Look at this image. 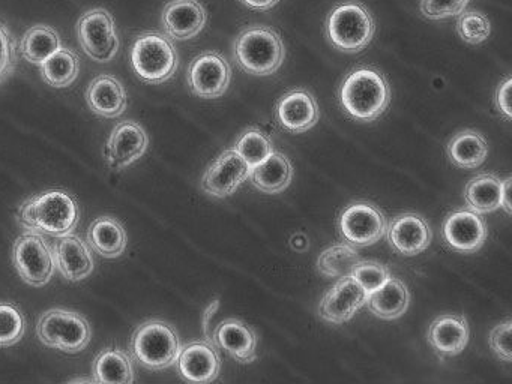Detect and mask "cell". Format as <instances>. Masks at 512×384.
<instances>
[{"label": "cell", "mask_w": 512, "mask_h": 384, "mask_svg": "<svg viewBox=\"0 0 512 384\" xmlns=\"http://www.w3.org/2000/svg\"><path fill=\"white\" fill-rule=\"evenodd\" d=\"M79 219L80 209L76 198L61 189H52L28 198L17 212L20 227L53 237L73 233Z\"/></svg>", "instance_id": "6da1fadb"}, {"label": "cell", "mask_w": 512, "mask_h": 384, "mask_svg": "<svg viewBox=\"0 0 512 384\" xmlns=\"http://www.w3.org/2000/svg\"><path fill=\"white\" fill-rule=\"evenodd\" d=\"M391 96V87L385 75L370 68L350 72L340 89L341 107L359 122H373L382 116L391 102Z\"/></svg>", "instance_id": "7a4b0ae2"}, {"label": "cell", "mask_w": 512, "mask_h": 384, "mask_svg": "<svg viewBox=\"0 0 512 384\" xmlns=\"http://www.w3.org/2000/svg\"><path fill=\"white\" fill-rule=\"evenodd\" d=\"M134 360L151 371L175 365L181 353L178 330L163 320H149L134 330L130 342Z\"/></svg>", "instance_id": "3957f363"}, {"label": "cell", "mask_w": 512, "mask_h": 384, "mask_svg": "<svg viewBox=\"0 0 512 384\" xmlns=\"http://www.w3.org/2000/svg\"><path fill=\"white\" fill-rule=\"evenodd\" d=\"M286 50L280 35L271 27H247L235 42V60L242 71L253 75L275 74L283 65Z\"/></svg>", "instance_id": "277c9868"}, {"label": "cell", "mask_w": 512, "mask_h": 384, "mask_svg": "<svg viewBox=\"0 0 512 384\" xmlns=\"http://www.w3.org/2000/svg\"><path fill=\"white\" fill-rule=\"evenodd\" d=\"M130 57L134 72L149 84L166 83L179 66L175 45L169 36L160 32H145L137 36Z\"/></svg>", "instance_id": "5b68a950"}, {"label": "cell", "mask_w": 512, "mask_h": 384, "mask_svg": "<svg viewBox=\"0 0 512 384\" xmlns=\"http://www.w3.org/2000/svg\"><path fill=\"white\" fill-rule=\"evenodd\" d=\"M374 18L362 3L349 0L329 14L326 33L337 50L358 53L368 47L374 36Z\"/></svg>", "instance_id": "8992f818"}, {"label": "cell", "mask_w": 512, "mask_h": 384, "mask_svg": "<svg viewBox=\"0 0 512 384\" xmlns=\"http://www.w3.org/2000/svg\"><path fill=\"white\" fill-rule=\"evenodd\" d=\"M38 336L47 347L79 353L91 341V326L83 315L70 309L55 308L41 315L37 327Z\"/></svg>", "instance_id": "52a82bcc"}, {"label": "cell", "mask_w": 512, "mask_h": 384, "mask_svg": "<svg viewBox=\"0 0 512 384\" xmlns=\"http://www.w3.org/2000/svg\"><path fill=\"white\" fill-rule=\"evenodd\" d=\"M13 260L20 278L32 287H44L49 284L55 273L53 249L41 233L28 231L22 234L14 242Z\"/></svg>", "instance_id": "ba28073f"}, {"label": "cell", "mask_w": 512, "mask_h": 384, "mask_svg": "<svg viewBox=\"0 0 512 384\" xmlns=\"http://www.w3.org/2000/svg\"><path fill=\"white\" fill-rule=\"evenodd\" d=\"M76 32L83 51L95 62H110L121 47L115 20L107 9L85 12L77 23Z\"/></svg>", "instance_id": "9c48e42d"}, {"label": "cell", "mask_w": 512, "mask_h": 384, "mask_svg": "<svg viewBox=\"0 0 512 384\" xmlns=\"http://www.w3.org/2000/svg\"><path fill=\"white\" fill-rule=\"evenodd\" d=\"M385 215L373 204L358 201L350 204L340 218V230L344 239L353 246L365 248L386 236Z\"/></svg>", "instance_id": "30bf717a"}, {"label": "cell", "mask_w": 512, "mask_h": 384, "mask_svg": "<svg viewBox=\"0 0 512 384\" xmlns=\"http://www.w3.org/2000/svg\"><path fill=\"white\" fill-rule=\"evenodd\" d=\"M232 69L221 54L209 51L200 54L188 68V86L200 98L215 99L227 92Z\"/></svg>", "instance_id": "8fae6325"}, {"label": "cell", "mask_w": 512, "mask_h": 384, "mask_svg": "<svg viewBox=\"0 0 512 384\" xmlns=\"http://www.w3.org/2000/svg\"><path fill=\"white\" fill-rule=\"evenodd\" d=\"M250 171V165L235 149L226 150L203 174L202 189L211 197H230L250 177Z\"/></svg>", "instance_id": "7c38bea8"}, {"label": "cell", "mask_w": 512, "mask_h": 384, "mask_svg": "<svg viewBox=\"0 0 512 384\" xmlns=\"http://www.w3.org/2000/svg\"><path fill=\"white\" fill-rule=\"evenodd\" d=\"M148 146L145 128L134 120H124L115 126L107 140V162L113 170H125L145 155Z\"/></svg>", "instance_id": "4fadbf2b"}, {"label": "cell", "mask_w": 512, "mask_h": 384, "mask_svg": "<svg viewBox=\"0 0 512 384\" xmlns=\"http://www.w3.org/2000/svg\"><path fill=\"white\" fill-rule=\"evenodd\" d=\"M176 365L190 383H212L220 375L221 356L214 342L194 341L181 348Z\"/></svg>", "instance_id": "5bb4252c"}, {"label": "cell", "mask_w": 512, "mask_h": 384, "mask_svg": "<svg viewBox=\"0 0 512 384\" xmlns=\"http://www.w3.org/2000/svg\"><path fill=\"white\" fill-rule=\"evenodd\" d=\"M367 297V291L352 276H344L323 296L320 317L328 323H346L365 305Z\"/></svg>", "instance_id": "9a60e30c"}, {"label": "cell", "mask_w": 512, "mask_h": 384, "mask_svg": "<svg viewBox=\"0 0 512 384\" xmlns=\"http://www.w3.org/2000/svg\"><path fill=\"white\" fill-rule=\"evenodd\" d=\"M487 224L472 210H458L443 222V237L455 251L472 254L487 240Z\"/></svg>", "instance_id": "2e32d148"}, {"label": "cell", "mask_w": 512, "mask_h": 384, "mask_svg": "<svg viewBox=\"0 0 512 384\" xmlns=\"http://www.w3.org/2000/svg\"><path fill=\"white\" fill-rule=\"evenodd\" d=\"M389 243L395 251L412 257L430 246L433 233L430 225L416 213H401L386 228Z\"/></svg>", "instance_id": "e0dca14e"}, {"label": "cell", "mask_w": 512, "mask_h": 384, "mask_svg": "<svg viewBox=\"0 0 512 384\" xmlns=\"http://www.w3.org/2000/svg\"><path fill=\"white\" fill-rule=\"evenodd\" d=\"M212 342L217 345V348L230 354L236 362L247 365L257 359L259 338H257L256 330L238 318L221 321L215 327Z\"/></svg>", "instance_id": "ac0fdd59"}, {"label": "cell", "mask_w": 512, "mask_h": 384, "mask_svg": "<svg viewBox=\"0 0 512 384\" xmlns=\"http://www.w3.org/2000/svg\"><path fill=\"white\" fill-rule=\"evenodd\" d=\"M275 114L284 129L302 134L319 122L320 110L316 98L308 90L296 89L278 101Z\"/></svg>", "instance_id": "d6986e66"}, {"label": "cell", "mask_w": 512, "mask_h": 384, "mask_svg": "<svg viewBox=\"0 0 512 384\" xmlns=\"http://www.w3.org/2000/svg\"><path fill=\"white\" fill-rule=\"evenodd\" d=\"M167 36L179 41L194 38L206 24V11L197 0H172L161 15Z\"/></svg>", "instance_id": "ffe728a7"}, {"label": "cell", "mask_w": 512, "mask_h": 384, "mask_svg": "<svg viewBox=\"0 0 512 384\" xmlns=\"http://www.w3.org/2000/svg\"><path fill=\"white\" fill-rule=\"evenodd\" d=\"M53 257L62 276L68 281H82L94 270V258L88 245L74 234L58 237L53 246Z\"/></svg>", "instance_id": "44dd1931"}, {"label": "cell", "mask_w": 512, "mask_h": 384, "mask_svg": "<svg viewBox=\"0 0 512 384\" xmlns=\"http://www.w3.org/2000/svg\"><path fill=\"white\" fill-rule=\"evenodd\" d=\"M86 102L98 116L116 119L127 110V92L113 75H98L86 90Z\"/></svg>", "instance_id": "7402d4cb"}, {"label": "cell", "mask_w": 512, "mask_h": 384, "mask_svg": "<svg viewBox=\"0 0 512 384\" xmlns=\"http://www.w3.org/2000/svg\"><path fill=\"white\" fill-rule=\"evenodd\" d=\"M470 330L466 317L442 314L428 329V342L442 356H457L469 342Z\"/></svg>", "instance_id": "603a6c76"}, {"label": "cell", "mask_w": 512, "mask_h": 384, "mask_svg": "<svg viewBox=\"0 0 512 384\" xmlns=\"http://www.w3.org/2000/svg\"><path fill=\"white\" fill-rule=\"evenodd\" d=\"M410 294L400 279L389 278L382 287L368 293L367 302L371 312L382 320L400 318L409 308Z\"/></svg>", "instance_id": "cb8c5ba5"}, {"label": "cell", "mask_w": 512, "mask_h": 384, "mask_svg": "<svg viewBox=\"0 0 512 384\" xmlns=\"http://www.w3.org/2000/svg\"><path fill=\"white\" fill-rule=\"evenodd\" d=\"M250 179L265 194L283 192L293 179L292 162L284 153L274 150L265 161L251 168Z\"/></svg>", "instance_id": "d4e9b609"}, {"label": "cell", "mask_w": 512, "mask_h": 384, "mask_svg": "<svg viewBox=\"0 0 512 384\" xmlns=\"http://www.w3.org/2000/svg\"><path fill=\"white\" fill-rule=\"evenodd\" d=\"M446 153L455 167L475 170L487 159L488 143L481 132L464 129L452 137L446 147Z\"/></svg>", "instance_id": "484cf974"}, {"label": "cell", "mask_w": 512, "mask_h": 384, "mask_svg": "<svg viewBox=\"0 0 512 384\" xmlns=\"http://www.w3.org/2000/svg\"><path fill=\"white\" fill-rule=\"evenodd\" d=\"M88 243L97 254L116 258L127 248V233L118 219L101 216L92 222L88 230Z\"/></svg>", "instance_id": "4316f807"}, {"label": "cell", "mask_w": 512, "mask_h": 384, "mask_svg": "<svg viewBox=\"0 0 512 384\" xmlns=\"http://www.w3.org/2000/svg\"><path fill=\"white\" fill-rule=\"evenodd\" d=\"M94 381L103 384L133 383V360L119 348H106L95 357Z\"/></svg>", "instance_id": "83f0119b"}, {"label": "cell", "mask_w": 512, "mask_h": 384, "mask_svg": "<svg viewBox=\"0 0 512 384\" xmlns=\"http://www.w3.org/2000/svg\"><path fill=\"white\" fill-rule=\"evenodd\" d=\"M464 200L478 215L494 212L502 201V180L494 174H479L467 183Z\"/></svg>", "instance_id": "f1b7e54d"}, {"label": "cell", "mask_w": 512, "mask_h": 384, "mask_svg": "<svg viewBox=\"0 0 512 384\" xmlns=\"http://www.w3.org/2000/svg\"><path fill=\"white\" fill-rule=\"evenodd\" d=\"M61 48V38L53 27L37 24L26 30L20 42L23 57L34 65H41Z\"/></svg>", "instance_id": "f546056e"}, {"label": "cell", "mask_w": 512, "mask_h": 384, "mask_svg": "<svg viewBox=\"0 0 512 384\" xmlns=\"http://www.w3.org/2000/svg\"><path fill=\"white\" fill-rule=\"evenodd\" d=\"M41 77L53 87H68L76 81L80 59L70 48H59L40 65Z\"/></svg>", "instance_id": "4dcf8cb0"}, {"label": "cell", "mask_w": 512, "mask_h": 384, "mask_svg": "<svg viewBox=\"0 0 512 384\" xmlns=\"http://www.w3.org/2000/svg\"><path fill=\"white\" fill-rule=\"evenodd\" d=\"M359 261L361 257L352 245L338 243L320 254L317 267L326 278H344L352 275V270Z\"/></svg>", "instance_id": "1f68e13d"}, {"label": "cell", "mask_w": 512, "mask_h": 384, "mask_svg": "<svg viewBox=\"0 0 512 384\" xmlns=\"http://www.w3.org/2000/svg\"><path fill=\"white\" fill-rule=\"evenodd\" d=\"M233 149L244 158L250 168H253L274 152V143L265 132L250 128L239 137Z\"/></svg>", "instance_id": "d6a6232c"}, {"label": "cell", "mask_w": 512, "mask_h": 384, "mask_svg": "<svg viewBox=\"0 0 512 384\" xmlns=\"http://www.w3.org/2000/svg\"><path fill=\"white\" fill-rule=\"evenodd\" d=\"M26 332L22 311L13 303H0V347H13Z\"/></svg>", "instance_id": "836d02e7"}, {"label": "cell", "mask_w": 512, "mask_h": 384, "mask_svg": "<svg viewBox=\"0 0 512 384\" xmlns=\"http://www.w3.org/2000/svg\"><path fill=\"white\" fill-rule=\"evenodd\" d=\"M457 32L467 44H481L490 36V21L481 12L463 11L457 20Z\"/></svg>", "instance_id": "e575fe53"}, {"label": "cell", "mask_w": 512, "mask_h": 384, "mask_svg": "<svg viewBox=\"0 0 512 384\" xmlns=\"http://www.w3.org/2000/svg\"><path fill=\"white\" fill-rule=\"evenodd\" d=\"M350 276H352L367 293H371V291L382 287V285L391 278V272H389L385 264L379 263V261L361 260L356 264Z\"/></svg>", "instance_id": "d590c367"}, {"label": "cell", "mask_w": 512, "mask_h": 384, "mask_svg": "<svg viewBox=\"0 0 512 384\" xmlns=\"http://www.w3.org/2000/svg\"><path fill=\"white\" fill-rule=\"evenodd\" d=\"M17 66V42L11 30L0 21V83L7 80Z\"/></svg>", "instance_id": "8d00e7d4"}, {"label": "cell", "mask_w": 512, "mask_h": 384, "mask_svg": "<svg viewBox=\"0 0 512 384\" xmlns=\"http://www.w3.org/2000/svg\"><path fill=\"white\" fill-rule=\"evenodd\" d=\"M469 2L470 0H421L419 9L428 20H445L460 15Z\"/></svg>", "instance_id": "74e56055"}, {"label": "cell", "mask_w": 512, "mask_h": 384, "mask_svg": "<svg viewBox=\"0 0 512 384\" xmlns=\"http://www.w3.org/2000/svg\"><path fill=\"white\" fill-rule=\"evenodd\" d=\"M511 320L497 324L490 332V347L503 362H511Z\"/></svg>", "instance_id": "f35d334b"}, {"label": "cell", "mask_w": 512, "mask_h": 384, "mask_svg": "<svg viewBox=\"0 0 512 384\" xmlns=\"http://www.w3.org/2000/svg\"><path fill=\"white\" fill-rule=\"evenodd\" d=\"M511 86L512 80L511 78H506L502 84H500L499 89L496 92V107L499 108L500 113L506 117V119H511Z\"/></svg>", "instance_id": "ab89813d"}, {"label": "cell", "mask_w": 512, "mask_h": 384, "mask_svg": "<svg viewBox=\"0 0 512 384\" xmlns=\"http://www.w3.org/2000/svg\"><path fill=\"white\" fill-rule=\"evenodd\" d=\"M220 308V300L215 299L211 305L206 308L205 314H203V332H205L206 339L212 342L211 333H209V324H211L212 318H214L215 312Z\"/></svg>", "instance_id": "60d3db41"}, {"label": "cell", "mask_w": 512, "mask_h": 384, "mask_svg": "<svg viewBox=\"0 0 512 384\" xmlns=\"http://www.w3.org/2000/svg\"><path fill=\"white\" fill-rule=\"evenodd\" d=\"M248 8L256 9V11H269L274 8L280 0H241Z\"/></svg>", "instance_id": "b9f144b4"}, {"label": "cell", "mask_w": 512, "mask_h": 384, "mask_svg": "<svg viewBox=\"0 0 512 384\" xmlns=\"http://www.w3.org/2000/svg\"><path fill=\"white\" fill-rule=\"evenodd\" d=\"M509 191H511V177H506L502 182V201H500V207L505 209V212L511 213V200H509Z\"/></svg>", "instance_id": "7bdbcfd3"}]
</instances>
